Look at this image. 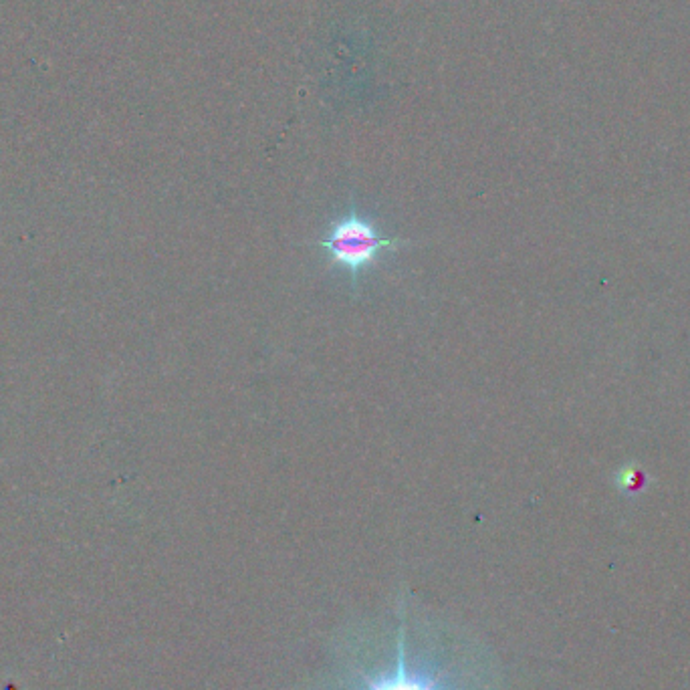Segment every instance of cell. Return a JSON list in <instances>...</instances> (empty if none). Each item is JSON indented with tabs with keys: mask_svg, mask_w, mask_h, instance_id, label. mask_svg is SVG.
I'll list each match as a JSON object with an SVG mask.
<instances>
[{
	"mask_svg": "<svg viewBox=\"0 0 690 690\" xmlns=\"http://www.w3.org/2000/svg\"><path fill=\"white\" fill-rule=\"evenodd\" d=\"M402 239H384L374 220L358 212L356 202L350 210L339 216L327 230V237L317 243L325 251L327 261L333 267H341L352 277V289L358 293L360 275L374 267V263L386 251H394L402 245Z\"/></svg>",
	"mask_w": 690,
	"mask_h": 690,
	"instance_id": "6da1fadb",
	"label": "cell"
},
{
	"mask_svg": "<svg viewBox=\"0 0 690 690\" xmlns=\"http://www.w3.org/2000/svg\"><path fill=\"white\" fill-rule=\"evenodd\" d=\"M352 674L348 690H469L465 686H456L452 676L438 666L428 668L410 662L404 622L398 628L396 660L388 662L384 668H356Z\"/></svg>",
	"mask_w": 690,
	"mask_h": 690,
	"instance_id": "7a4b0ae2",
	"label": "cell"
}]
</instances>
